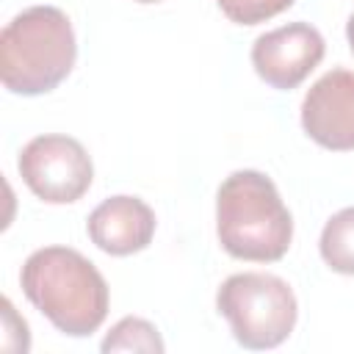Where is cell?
Wrapping results in <instances>:
<instances>
[{"label":"cell","mask_w":354,"mask_h":354,"mask_svg":"<svg viewBox=\"0 0 354 354\" xmlns=\"http://www.w3.org/2000/svg\"><path fill=\"white\" fill-rule=\"evenodd\" d=\"M19 285L28 301L69 337L97 332L108 315V282L77 249H36L19 271Z\"/></svg>","instance_id":"cell-1"},{"label":"cell","mask_w":354,"mask_h":354,"mask_svg":"<svg viewBox=\"0 0 354 354\" xmlns=\"http://www.w3.org/2000/svg\"><path fill=\"white\" fill-rule=\"evenodd\" d=\"M216 235L227 254L252 263L285 257L293 218L271 177L254 169L232 171L216 194Z\"/></svg>","instance_id":"cell-2"},{"label":"cell","mask_w":354,"mask_h":354,"mask_svg":"<svg viewBox=\"0 0 354 354\" xmlns=\"http://www.w3.org/2000/svg\"><path fill=\"white\" fill-rule=\"evenodd\" d=\"M77 41L69 17L55 6L19 11L0 33V80L11 94L53 91L72 72Z\"/></svg>","instance_id":"cell-3"},{"label":"cell","mask_w":354,"mask_h":354,"mask_svg":"<svg viewBox=\"0 0 354 354\" xmlns=\"http://www.w3.org/2000/svg\"><path fill=\"white\" fill-rule=\"evenodd\" d=\"M216 307L230 321L232 337L252 351L274 348L288 340L299 315L290 285L263 271L227 277L216 293Z\"/></svg>","instance_id":"cell-4"},{"label":"cell","mask_w":354,"mask_h":354,"mask_svg":"<svg viewBox=\"0 0 354 354\" xmlns=\"http://www.w3.org/2000/svg\"><path fill=\"white\" fill-rule=\"evenodd\" d=\"M17 169L22 183L50 205L77 202L94 180L86 147L77 138L58 133L30 138L19 152Z\"/></svg>","instance_id":"cell-5"},{"label":"cell","mask_w":354,"mask_h":354,"mask_svg":"<svg viewBox=\"0 0 354 354\" xmlns=\"http://www.w3.org/2000/svg\"><path fill=\"white\" fill-rule=\"evenodd\" d=\"M324 53L326 44L318 28L310 22H288L254 39L252 66L271 88L288 91L324 61Z\"/></svg>","instance_id":"cell-6"},{"label":"cell","mask_w":354,"mask_h":354,"mask_svg":"<svg viewBox=\"0 0 354 354\" xmlns=\"http://www.w3.org/2000/svg\"><path fill=\"white\" fill-rule=\"evenodd\" d=\"M301 127L324 149H354V72L332 69L318 77L301 102Z\"/></svg>","instance_id":"cell-7"},{"label":"cell","mask_w":354,"mask_h":354,"mask_svg":"<svg viewBox=\"0 0 354 354\" xmlns=\"http://www.w3.org/2000/svg\"><path fill=\"white\" fill-rule=\"evenodd\" d=\"M86 230L97 249L113 257H127L149 246L155 235V213L144 199L119 194L91 210Z\"/></svg>","instance_id":"cell-8"},{"label":"cell","mask_w":354,"mask_h":354,"mask_svg":"<svg viewBox=\"0 0 354 354\" xmlns=\"http://www.w3.org/2000/svg\"><path fill=\"white\" fill-rule=\"evenodd\" d=\"M321 257L324 263L346 277H354V207L337 210L321 230Z\"/></svg>","instance_id":"cell-9"},{"label":"cell","mask_w":354,"mask_h":354,"mask_svg":"<svg viewBox=\"0 0 354 354\" xmlns=\"http://www.w3.org/2000/svg\"><path fill=\"white\" fill-rule=\"evenodd\" d=\"M102 351H147V354H160L166 346L158 335V329L144 321V318H136V315H127L122 318L102 340L100 346Z\"/></svg>","instance_id":"cell-10"},{"label":"cell","mask_w":354,"mask_h":354,"mask_svg":"<svg viewBox=\"0 0 354 354\" xmlns=\"http://www.w3.org/2000/svg\"><path fill=\"white\" fill-rule=\"evenodd\" d=\"M221 14L235 25H260L285 8H290L296 0H216Z\"/></svg>","instance_id":"cell-11"},{"label":"cell","mask_w":354,"mask_h":354,"mask_svg":"<svg viewBox=\"0 0 354 354\" xmlns=\"http://www.w3.org/2000/svg\"><path fill=\"white\" fill-rule=\"evenodd\" d=\"M346 39H348V47H351V53H354V14H351L348 22H346Z\"/></svg>","instance_id":"cell-12"},{"label":"cell","mask_w":354,"mask_h":354,"mask_svg":"<svg viewBox=\"0 0 354 354\" xmlns=\"http://www.w3.org/2000/svg\"><path fill=\"white\" fill-rule=\"evenodd\" d=\"M136 3H160V0H136Z\"/></svg>","instance_id":"cell-13"}]
</instances>
